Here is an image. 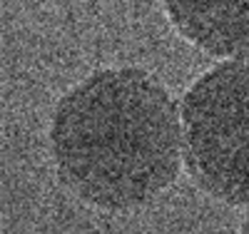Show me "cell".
Instances as JSON below:
<instances>
[{"label":"cell","mask_w":249,"mask_h":234,"mask_svg":"<svg viewBox=\"0 0 249 234\" xmlns=\"http://www.w3.org/2000/svg\"><path fill=\"white\" fill-rule=\"evenodd\" d=\"M48 144L60 184L102 212H135L172 187L184 164L182 115L144 68H102L62 95Z\"/></svg>","instance_id":"obj_1"},{"label":"cell","mask_w":249,"mask_h":234,"mask_svg":"<svg viewBox=\"0 0 249 234\" xmlns=\"http://www.w3.org/2000/svg\"><path fill=\"white\" fill-rule=\"evenodd\" d=\"M239 234H249V217L244 219V224H242V229H239Z\"/></svg>","instance_id":"obj_4"},{"label":"cell","mask_w":249,"mask_h":234,"mask_svg":"<svg viewBox=\"0 0 249 234\" xmlns=\"http://www.w3.org/2000/svg\"><path fill=\"white\" fill-rule=\"evenodd\" d=\"M172 28L195 48L249 60V3H164Z\"/></svg>","instance_id":"obj_3"},{"label":"cell","mask_w":249,"mask_h":234,"mask_svg":"<svg viewBox=\"0 0 249 234\" xmlns=\"http://www.w3.org/2000/svg\"><path fill=\"white\" fill-rule=\"evenodd\" d=\"M182 157L192 184L249 207V60H224L182 95Z\"/></svg>","instance_id":"obj_2"}]
</instances>
